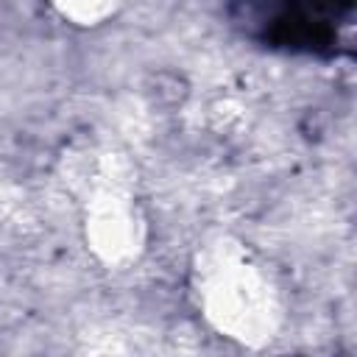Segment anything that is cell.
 <instances>
[{
  "label": "cell",
  "instance_id": "1",
  "mask_svg": "<svg viewBox=\"0 0 357 357\" xmlns=\"http://www.w3.org/2000/svg\"><path fill=\"white\" fill-rule=\"evenodd\" d=\"M237 31L271 50L335 59L351 50L354 0H229Z\"/></svg>",
  "mask_w": 357,
  "mask_h": 357
}]
</instances>
